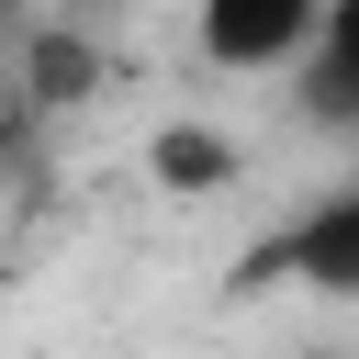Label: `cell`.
I'll return each mask as SVG.
<instances>
[{
  "mask_svg": "<svg viewBox=\"0 0 359 359\" xmlns=\"http://www.w3.org/2000/svg\"><path fill=\"white\" fill-rule=\"evenodd\" d=\"M191 45L224 79H303L325 45V0H191Z\"/></svg>",
  "mask_w": 359,
  "mask_h": 359,
  "instance_id": "7a4b0ae2",
  "label": "cell"
},
{
  "mask_svg": "<svg viewBox=\"0 0 359 359\" xmlns=\"http://www.w3.org/2000/svg\"><path fill=\"white\" fill-rule=\"evenodd\" d=\"M146 180H157V191H224V180H236V146H224L213 123H168V135L146 146Z\"/></svg>",
  "mask_w": 359,
  "mask_h": 359,
  "instance_id": "277c9868",
  "label": "cell"
},
{
  "mask_svg": "<svg viewBox=\"0 0 359 359\" xmlns=\"http://www.w3.org/2000/svg\"><path fill=\"white\" fill-rule=\"evenodd\" d=\"M236 280L247 292H337V303H359V180H325L292 224H269Z\"/></svg>",
  "mask_w": 359,
  "mask_h": 359,
  "instance_id": "6da1fadb",
  "label": "cell"
},
{
  "mask_svg": "<svg viewBox=\"0 0 359 359\" xmlns=\"http://www.w3.org/2000/svg\"><path fill=\"white\" fill-rule=\"evenodd\" d=\"M303 112L314 123H348L359 112V0H325V45L303 67Z\"/></svg>",
  "mask_w": 359,
  "mask_h": 359,
  "instance_id": "3957f363",
  "label": "cell"
}]
</instances>
